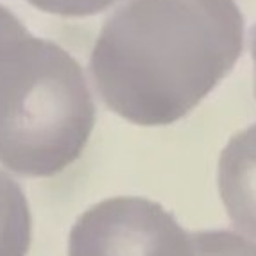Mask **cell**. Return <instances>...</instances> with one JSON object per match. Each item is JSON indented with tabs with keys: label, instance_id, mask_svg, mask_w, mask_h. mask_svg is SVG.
Masks as SVG:
<instances>
[{
	"label": "cell",
	"instance_id": "cell-1",
	"mask_svg": "<svg viewBox=\"0 0 256 256\" xmlns=\"http://www.w3.org/2000/svg\"><path fill=\"white\" fill-rule=\"evenodd\" d=\"M244 50L235 0H128L104 22L90 74L111 111L138 126L188 115Z\"/></svg>",
	"mask_w": 256,
	"mask_h": 256
},
{
	"label": "cell",
	"instance_id": "cell-2",
	"mask_svg": "<svg viewBox=\"0 0 256 256\" xmlns=\"http://www.w3.org/2000/svg\"><path fill=\"white\" fill-rule=\"evenodd\" d=\"M94 126L95 102L79 63L34 36L0 94V163L27 178L60 174L82 154Z\"/></svg>",
	"mask_w": 256,
	"mask_h": 256
},
{
	"label": "cell",
	"instance_id": "cell-3",
	"mask_svg": "<svg viewBox=\"0 0 256 256\" xmlns=\"http://www.w3.org/2000/svg\"><path fill=\"white\" fill-rule=\"evenodd\" d=\"M68 256H194V240L158 202L113 197L77 218Z\"/></svg>",
	"mask_w": 256,
	"mask_h": 256
},
{
	"label": "cell",
	"instance_id": "cell-4",
	"mask_svg": "<svg viewBox=\"0 0 256 256\" xmlns=\"http://www.w3.org/2000/svg\"><path fill=\"white\" fill-rule=\"evenodd\" d=\"M217 181L231 222L256 240V124L228 142L218 158Z\"/></svg>",
	"mask_w": 256,
	"mask_h": 256
},
{
	"label": "cell",
	"instance_id": "cell-5",
	"mask_svg": "<svg viewBox=\"0 0 256 256\" xmlns=\"http://www.w3.org/2000/svg\"><path fill=\"white\" fill-rule=\"evenodd\" d=\"M30 212L20 184L0 170V256H26L30 246Z\"/></svg>",
	"mask_w": 256,
	"mask_h": 256
},
{
	"label": "cell",
	"instance_id": "cell-6",
	"mask_svg": "<svg viewBox=\"0 0 256 256\" xmlns=\"http://www.w3.org/2000/svg\"><path fill=\"white\" fill-rule=\"evenodd\" d=\"M32 34L24 27V24L0 4V86L8 81L14 70Z\"/></svg>",
	"mask_w": 256,
	"mask_h": 256
},
{
	"label": "cell",
	"instance_id": "cell-7",
	"mask_svg": "<svg viewBox=\"0 0 256 256\" xmlns=\"http://www.w3.org/2000/svg\"><path fill=\"white\" fill-rule=\"evenodd\" d=\"M194 256H256V244L233 231L192 233Z\"/></svg>",
	"mask_w": 256,
	"mask_h": 256
},
{
	"label": "cell",
	"instance_id": "cell-8",
	"mask_svg": "<svg viewBox=\"0 0 256 256\" xmlns=\"http://www.w3.org/2000/svg\"><path fill=\"white\" fill-rule=\"evenodd\" d=\"M45 13L60 16H90L111 8L118 0H27Z\"/></svg>",
	"mask_w": 256,
	"mask_h": 256
},
{
	"label": "cell",
	"instance_id": "cell-9",
	"mask_svg": "<svg viewBox=\"0 0 256 256\" xmlns=\"http://www.w3.org/2000/svg\"><path fill=\"white\" fill-rule=\"evenodd\" d=\"M251 56L254 61V95H256V26L251 29Z\"/></svg>",
	"mask_w": 256,
	"mask_h": 256
}]
</instances>
